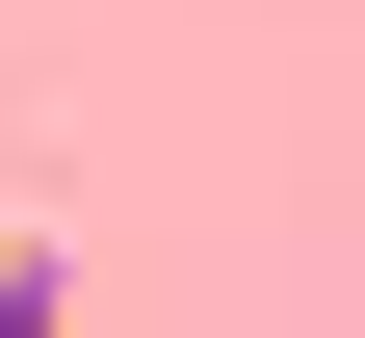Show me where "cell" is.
<instances>
[{"mask_svg":"<svg viewBox=\"0 0 365 338\" xmlns=\"http://www.w3.org/2000/svg\"><path fill=\"white\" fill-rule=\"evenodd\" d=\"M0 338H78V286H53V260H0Z\"/></svg>","mask_w":365,"mask_h":338,"instance_id":"cell-1","label":"cell"}]
</instances>
